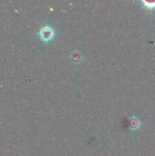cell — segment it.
<instances>
[{"label": "cell", "instance_id": "3957f363", "mask_svg": "<svg viewBox=\"0 0 155 156\" xmlns=\"http://www.w3.org/2000/svg\"><path fill=\"white\" fill-rule=\"evenodd\" d=\"M71 59H72V62H80V60L81 59V56L78 53L75 52V53H73L71 55Z\"/></svg>", "mask_w": 155, "mask_h": 156}, {"label": "cell", "instance_id": "277c9868", "mask_svg": "<svg viewBox=\"0 0 155 156\" xmlns=\"http://www.w3.org/2000/svg\"><path fill=\"white\" fill-rule=\"evenodd\" d=\"M144 4V6L149 9H155V2H143Z\"/></svg>", "mask_w": 155, "mask_h": 156}, {"label": "cell", "instance_id": "7a4b0ae2", "mask_svg": "<svg viewBox=\"0 0 155 156\" xmlns=\"http://www.w3.org/2000/svg\"><path fill=\"white\" fill-rule=\"evenodd\" d=\"M129 123H130V129L133 131L139 129L140 126H141V122L136 117H131Z\"/></svg>", "mask_w": 155, "mask_h": 156}, {"label": "cell", "instance_id": "6da1fadb", "mask_svg": "<svg viewBox=\"0 0 155 156\" xmlns=\"http://www.w3.org/2000/svg\"><path fill=\"white\" fill-rule=\"evenodd\" d=\"M38 34L43 42H49L54 38L56 32L50 26H44L40 30Z\"/></svg>", "mask_w": 155, "mask_h": 156}]
</instances>
